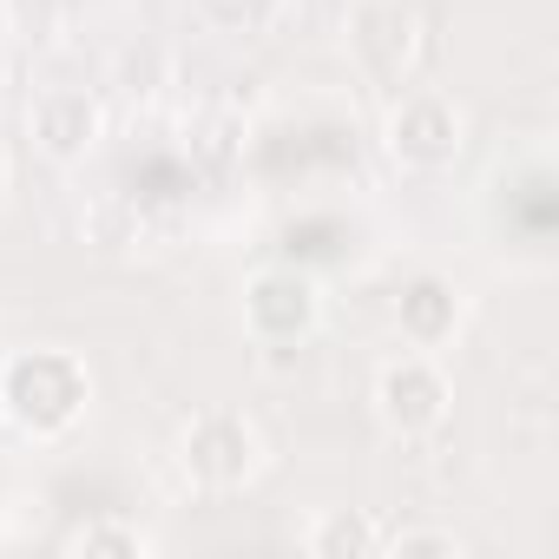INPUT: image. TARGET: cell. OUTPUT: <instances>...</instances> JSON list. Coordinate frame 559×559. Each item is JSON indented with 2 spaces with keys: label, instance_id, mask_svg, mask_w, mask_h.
<instances>
[{
  "label": "cell",
  "instance_id": "cell-10",
  "mask_svg": "<svg viewBox=\"0 0 559 559\" xmlns=\"http://www.w3.org/2000/svg\"><path fill=\"white\" fill-rule=\"evenodd\" d=\"M67 552H152V533H139L132 520H86L80 533H67Z\"/></svg>",
  "mask_w": 559,
  "mask_h": 559
},
{
  "label": "cell",
  "instance_id": "cell-4",
  "mask_svg": "<svg viewBox=\"0 0 559 559\" xmlns=\"http://www.w3.org/2000/svg\"><path fill=\"white\" fill-rule=\"evenodd\" d=\"M389 158L408 171H441L461 158V112L441 93H402L389 112Z\"/></svg>",
  "mask_w": 559,
  "mask_h": 559
},
{
  "label": "cell",
  "instance_id": "cell-11",
  "mask_svg": "<svg viewBox=\"0 0 559 559\" xmlns=\"http://www.w3.org/2000/svg\"><path fill=\"white\" fill-rule=\"evenodd\" d=\"M198 152H204L211 165H230V158L243 152V119H237V112H204V119H198Z\"/></svg>",
  "mask_w": 559,
  "mask_h": 559
},
{
  "label": "cell",
  "instance_id": "cell-3",
  "mask_svg": "<svg viewBox=\"0 0 559 559\" xmlns=\"http://www.w3.org/2000/svg\"><path fill=\"white\" fill-rule=\"evenodd\" d=\"M448 402H454V389H448V376H441L428 356H402V362H389V369L376 376V421H382L395 441L435 435V428L448 421Z\"/></svg>",
  "mask_w": 559,
  "mask_h": 559
},
{
  "label": "cell",
  "instance_id": "cell-1",
  "mask_svg": "<svg viewBox=\"0 0 559 559\" xmlns=\"http://www.w3.org/2000/svg\"><path fill=\"white\" fill-rule=\"evenodd\" d=\"M86 369L67 349H27L0 369V408H8L27 435H67L86 415Z\"/></svg>",
  "mask_w": 559,
  "mask_h": 559
},
{
  "label": "cell",
  "instance_id": "cell-14",
  "mask_svg": "<svg viewBox=\"0 0 559 559\" xmlns=\"http://www.w3.org/2000/svg\"><path fill=\"white\" fill-rule=\"evenodd\" d=\"M0 191H8V152H0Z\"/></svg>",
  "mask_w": 559,
  "mask_h": 559
},
{
  "label": "cell",
  "instance_id": "cell-12",
  "mask_svg": "<svg viewBox=\"0 0 559 559\" xmlns=\"http://www.w3.org/2000/svg\"><path fill=\"white\" fill-rule=\"evenodd\" d=\"M395 559H415V552H461V533H448V526H415V533H395V539H382Z\"/></svg>",
  "mask_w": 559,
  "mask_h": 559
},
{
  "label": "cell",
  "instance_id": "cell-13",
  "mask_svg": "<svg viewBox=\"0 0 559 559\" xmlns=\"http://www.w3.org/2000/svg\"><path fill=\"white\" fill-rule=\"evenodd\" d=\"M86 237H93L99 250H119V243H132V217H126L119 204H93V211H86Z\"/></svg>",
  "mask_w": 559,
  "mask_h": 559
},
{
  "label": "cell",
  "instance_id": "cell-2",
  "mask_svg": "<svg viewBox=\"0 0 559 559\" xmlns=\"http://www.w3.org/2000/svg\"><path fill=\"white\" fill-rule=\"evenodd\" d=\"M178 461H185V474H191L198 487L237 493V487L263 467V441H257V428H250L237 408H204V415L185 428Z\"/></svg>",
  "mask_w": 559,
  "mask_h": 559
},
{
  "label": "cell",
  "instance_id": "cell-6",
  "mask_svg": "<svg viewBox=\"0 0 559 559\" xmlns=\"http://www.w3.org/2000/svg\"><path fill=\"white\" fill-rule=\"evenodd\" d=\"M415 47H421V34H415V14L402 8V0H362V8L349 14V60L369 80L395 86L415 67Z\"/></svg>",
  "mask_w": 559,
  "mask_h": 559
},
{
  "label": "cell",
  "instance_id": "cell-8",
  "mask_svg": "<svg viewBox=\"0 0 559 559\" xmlns=\"http://www.w3.org/2000/svg\"><path fill=\"white\" fill-rule=\"evenodd\" d=\"M395 323L415 349H441L454 330H461V290L448 284V276H415V284L402 290L395 304Z\"/></svg>",
  "mask_w": 559,
  "mask_h": 559
},
{
  "label": "cell",
  "instance_id": "cell-9",
  "mask_svg": "<svg viewBox=\"0 0 559 559\" xmlns=\"http://www.w3.org/2000/svg\"><path fill=\"white\" fill-rule=\"evenodd\" d=\"M304 546H310L317 559H362V552H382V533H376V520H362V513H349V507H330V513L304 533Z\"/></svg>",
  "mask_w": 559,
  "mask_h": 559
},
{
  "label": "cell",
  "instance_id": "cell-5",
  "mask_svg": "<svg viewBox=\"0 0 559 559\" xmlns=\"http://www.w3.org/2000/svg\"><path fill=\"white\" fill-rule=\"evenodd\" d=\"M317 284L304 270H257L243 284V330L257 343H304L317 330Z\"/></svg>",
  "mask_w": 559,
  "mask_h": 559
},
{
  "label": "cell",
  "instance_id": "cell-7",
  "mask_svg": "<svg viewBox=\"0 0 559 559\" xmlns=\"http://www.w3.org/2000/svg\"><path fill=\"white\" fill-rule=\"evenodd\" d=\"M27 132H34V145H40L53 165H80V158L99 145L106 112H99L93 93H80V86H53V93H40V99L27 106Z\"/></svg>",
  "mask_w": 559,
  "mask_h": 559
}]
</instances>
